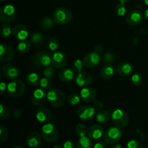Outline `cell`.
Returning <instances> with one entry per match:
<instances>
[{
    "label": "cell",
    "mask_w": 148,
    "mask_h": 148,
    "mask_svg": "<svg viewBox=\"0 0 148 148\" xmlns=\"http://www.w3.org/2000/svg\"><path fill=\"white\" fill-rule=\"evenodd\" d=\"M126 148H145V146L142 144L140 142L137 141V140H130L128 142L127 144Z\"/></svg>",
    "instance_id": "b9f144b4"
},
{
    "label": "cell",
    "mask_w": 148,
    "mask_h": 148,
    "mask_svg": "<svg viewBox=\"0 0 148 148\" xmlns=\"http://www.w3.org/2000/svg\"><path fill=\"white\" fill-rule=\"evenodd\" d=\"M9 136V132L7 127L4 125H0V143H3L7 140Z\"/></svg>",
    "instance_id": "f35d334b"
},
{
    "label": "cell",
    "mask_w": 148,
    "mask_h": 148,
    "mask_svg": "<svg viewBox=\"0 0 148 148\" xmlns=\"http://www.w3.org/2000/svg\"><path fill=\"white\" fill-rule=\"evenodd\" d=\"M7 85L5 83V82H2L0 85V90H1V94L4 93V91H7Z\"/></svg>",
    "instance_id": "7dc6e473"
},
{
    "label": "cell",
    "mask_w": 148,
    "mask_h": 148,
    "mask_svg": "<svg viewBox=\"0 0 148 148\" xmlns=\"http://www.w3.org/2000/svg\"><path fill=\"white\" fill-rule=\"evenodd\" d=\"M53 148H64V147H61V146H55V147H53Z\"/></svg>",
    "instance_id": "9f6ffc18"
},
{
    "label": "cell",
    "mask_w": 148,
    "mask_h": 148,
    "mask_svg": "<svg viewBox=\"0 0 148 148\" xmlns=\"http://www.w3.org/2000/svg\"><path fill=\"white\" fill-rule=\"evenodd\" d=\"M25 91V85L21 79H13L7 85V92L12 98H19Z\"/></svg>",
    "instance_id": "277c9868"
},
{
    "label": "cell",
    "mask_w": 148,
    "mask_h": 148,
    "mask_svg": "<svg viewBox=\"0 0 148 148\" xmlns=\"http://www.w3.org/2000/svg\"><path fill=\"white\" fill-rule=\"evenodd\" d=\"M52 18L56 24L67 25L72 22L73 15L69 9L66 7H58L53 12Z\"/></svg>",
    "instance_id": "6da1fadb"
},
{
    "label": "cell",
    "mask_w": 148,
    "mask_h": 148,
    "mask_svg": "<svg viewBox=\"0 0 148 148\" xmlns=\"http://www.w3.org/2000/svg\"><path fill=\"white\" fill-rule=\"evenodd\" d=\"M66 55L62 51H55L52 55V65L53 67L62 69L66 65Z\"/></svg>",
    "instance_id": "ac0fdd59"
},
{
    "label": "cell",
    "mask_w": 148,
    "mask_h": 148,
    "mask_svg": "<svg viewBox=\"0 0 148 148\" xmlns=\"http://www.w3.org/2000/svg\"><path fill=\"white\" fill-rule=\"evenodd\" d=\"M39 85H40L41 89L44 90L45 91H49L50 90H51L52 86H53V81L51 80V78L43 77V78L40 79Z\"/></svg>",
    "instance_id": "4dcf8cb0"
},
{
    "label": "cell",
    "mask_w": 148,
    "mask_h": 148,
    "mask_svg": "<svg viewBox=\"0 0 148 148\" xmlns=\"http://www.w3.org/2000/svg\"><path fill=\"white\" fill-rule=\"evenodd\" d=\"M134 71V66L127 62H121L116 67V72L121 77H128L133 74Z\"/></svg>",
    "instance_id": "9a60e30c"
},
{
    "label": "cell",
    "mask_w": 148,
    "mask_h": 148,
    "mask_svg": "<svg viewBox=\"0 0 148 148\" xmlns=\"http://www.w3.org/2000/svg\"><path fill=\"white\" fill-rule=\"evenodd\" d=\"M1 1H6V0H1Z\"/></svg>",
    "instance_id": "680465c9"
},
{
    "label": "cell",
    "mask_w": 148,
    "mask_h": 148,
    "mask_svg": "<svg viewBox=\"0 0 148 148\" xmlns=\"http://www.w3.org/2000/svg\"><path fill=\"white\" fill-rule=\"evenodd\" d=\"M79 96H80L81 100L83 101L84 102L90 103L95 100V97H96V92H95V90L92 88L85 87L80 90Z\"/></svg>",
    "instance_id": "d6986e66"
},
{
    "label": "cell",
    "mask_w": 148,
    "mask_h": 148,
    "mask_svg": "<svg viewBox=\"0 0 148 148\" xmlns=\"http://www.w3.org/2000/svg\"><path fill=\"white\" fill-rule=\"evenodd\" d=\"M80 96L77 93H72L67 97V103L70 105L75 106L77 105L80 101Z\"/></svg>",
    "instance_id": "8d00e7d4"
},
{
    "label": "cell",
    "mask_w": 148,
    "mask_h": 148,
    "mask_svg": "<svg viewBox=\"0 0 148 148\" xmlns=\"http://www.w3.org/2000/svg\"><path fill=\"white\" fill-rule=\"evenodd\" d=\"M92 139L89 137H82L79 139L77 143V148H93Z\"/></svg>",
    "instance_id": "484cf974"
},
{
    "label": "cell",
    "mask_w": 148,
    "mask_h": 148,
    "mask_svg": "<svg viewBox=\"0 0 148 148\" xmlns=\"http://www.w3.org/2000/svg\"><path fill=\"white\" fill-rule=\"evenodd\" d=\"M10 110L8 107L4 104H0V119L1 121L7 119L10 116Z\"/></svg>",
    "instance_id": "e575fe53"
},
{
    "label": "cell",
    "mask_w": 148,
    "mask_h": 148,
    "mask_svg": "<svg viewBox=\"0 0 148 148\" xmlns=\"http://www.w3.org/2000/svg\"><path fill=\"white\" fill-rule=\"evenodd\" d=\"M100 61H101L100 53H97L94 51L87 53L83 58L84 66L88 68L95 67L100 63Z\"/></svg>",
    "instance_id": "7c38bea8"
},
{
    "label": "cell",
    "mask_w": 148,
    "mask_h": 148,
    "mask_svg": "<svg viewBox=\"0 0 148 148\" xmlns=\"http://www.w3.org/2000/svg\"><path fill=\"white\" fill-rule=\"evenodd\" d=\"M122 138V132L118 127L108 128L103 134V140L106 144L115 145Z\"/></svg>",
    "instance_id": "5b68a950"
},
{
    "label": "cell",
    "mask_w": 148,
    "mask_h": 148,
    "mask_svg": "<svg viewBox=\"0 0 148 148\" xmlns=\"http://www.w3.org/2000/svg\"><path fill=\"white\" fill-rule=\"evenodd\" d=\"M12 35L16 39L25 40L29 36V30L23 25H16L12 28Z\"/></svg>",
    "instance_id": "e0dca14e"
},
{
    "label": "cell",
    "mask_w": 148,
    "mask_h": 148,
    "mask_svg": "<svg viewBox=\"0 0 148 148\" xmlns=\"http://www.w3.org/2000/svg\"><path fill=\"white\" fill-rule=\"evenodd\" d=\"M40 135L46 142L50 143H56L59 139V132L53 124L46 123L42 127Z\"/></svg>",
    "instance_id": "7a4b0ae2"
},
{
    "label": "cell",
    "mask_w": 148,
    "mask_h": 148,
    "mask_svg": "<svg viewBox=\"0 0 148 148\" xmlns=\"http://www.w3.org/2000/svg\"><path fill=\"white\" fill-rule=\"evenodd\" d=\"M111 120L113 123L119 128H124L129 124V116L125 111L121 109H116L111 114Z\"/></svg>",
    "instance_id": "52a82bcc"
},
{
    "label": "cell",
    "mask_w": 148,
    "mask_h": 148,
    "mask_svg": "<svg viewBox=\"0 0 148 148\" xmlns=\"http://www.w3.org/2000/svg\"><path fill=\"white\" fill-rule=\"evenodd\" d=\"M104 103L101 101H97L92 105V107L95 108V111H100L102 110V108H103Z\"/></svg>",
    "instance_id": "ee69618b"
},
{
    "label": "cell",
    "mask_w": 148,
    "mask_h": 148,
    "mask_svg": "<svg viewBox=\"0 0 148 148\" xmlns=\"http://www.w3.org/2000/svg\"><path fill=\"white\" fill-rule=\"evenodd\" d=\"M144 1H145V4L148 6V0H144Z\"/></svg>",
    "instance_id": "6f0895ef"
},
{
    "label": "cell",
    "mask_w": 148,
    "mask_h": 148,
    "mask_svg": "<svg viewBox=\"0 0 148 148\" xmlns=\"http://www.w3.org/2000/svg\"><path fill=\"white\" fill-rule=\"evenodd\" d=\"M143 13L140 10H134L126 14V22L131 26H137L143 21Z\"/></svg>",
    "instance_id": "9c48e42d"
},
{
    "label": "cell",
    "mask_w": 148,
    "mask_h": 148,
    "mask_svg": "<svg viewBox=\"0 0 148 148\" xmlns=\"http://www.w3.org/2000/svg\"><path fill=\"white\" fill-rule=\"evenodd\" d=\"M31 44V42L28 41V40H21V41L17 44V51L21 53H27V52L30 50Z\"/></svg>",
    "instance_id": "f546056e"
},
{
    "label": "cell",
    "mask_w": 148,
    "mask_h": 148,
    "mask_svg": "<svg viewBox=\"0 0 148 148\" xmlns=\"http://www.w3.org/2000/svg\"><path fill=\"white\" fill-rule=\"evenodd\" d=\"M54 23L53 18H51L49 17H44L40 20V26L43 30H50L53 28Z\"/></svg>",
    "instance_id": "f1b7e54d"
},
{
    "label": "cell",
    "mask_w": 148,
    "mask_h": 148,
    "mask_svg": "<svg viewBox=\"0 0 148 148\" xmlns=\"http://www.w3.org/2000/svg\"><path fill=\"white\" fill-rule=\"evenodd\" d=\"M119 1V3H122V4H127L128 3L130 0H118Z\"/></svg>",
    "instance_id": "816d5d0a"
},
{
    "label": "cell",
    "mask_w": 148,
    "mask_h": 148,
    "mask_svg": "<svg viewBox=\"0 0 148 148\" xmlns=\"http://www.w3.org/2000/svg\"><path fill=\"white\" fill-rule=\"evenodd\" d=\"M1 71L3 75L10 79H15L19 76L18 69L12 64L7 63L3 65Z\"/></svg>",
    "instance_id": "5bb4252c"
},
{
    "label": "cell",
    "mask_w": 148,
    "mask_h": 148,
    "mask_svg": "<svg viewBox=\"0 0 148 148\" xmlns=\"http://www.w3.org/2000/svg\"><path fill=\"white\" fill-rule=\"evenodd\" d=\"M95 119L97 122L100 124H106L109 121L110 119H111V115L107 111H100L97 113Z\"/></svg>",
    "instance_id": "4316f807"
},
{
    "label": "cell",
    "mask_w": 148,
    "mask_h": 148,
    "mask_svg": "<svg viewBox=\"0 0 148 148\" xmlns=\"http://www.w3.org/2000/svg\"><path fill=\"white\" fill-rule=\"evenodd\" d=\"M116 60V56L114 53L110 51H106L104 52V53L102 56V61L104 63L106 64H112Z\"/></svg>",
    "instance_id": "d6a6232c"
},
{
    "label": "cell",
    "mask_w": 148,
    "mask_h": 148,
    "mask_svg": "<svg viewBox=\"0 0 148 148\" xmlns=\"http://www.w3.org/2000/svg\"><path fill=\"white\" fill-rule=\"evenodd\" d=\"M115 12L117 15L120 16V17L125 15L127 14V8H126L124 4L119 3V4H117L115 8Z\"/></svg>",
    "instance_id": "60d3db41"
},
{
    "label": "cell",
    "mask_w": 148,
    "mask_h": 148,
    "mask_svg": "<svg viewBox=\"0 0 148 148\" xmlns=\"http://www.w3.org/2000/svg\"><path fill=\"white\" fill-rule=\"evenodd\" d=\"M14 57V51L11 46L7 44H1L0 46V62L2 63L9 62Z\"/></svg>",
    "instance_id": "8fae6325"
},
{
    "label": "cell",
    "mask_w": 148,
    "mask_h": 148,
    "mask_svg": "<svg viewBox=\"0 0 148 148\" xmlns=\"http://www.w3.org/2000/svg\"><path fill=\"white\" fill-rule=\"evenodd\" d=\"M21 114H22V112L20 109L15 110V111H14V113H13V116H14V118H16V119L20 118V116H21Z\"/></svg>",
    "instance_id": "c3c4849f"
},
{
    "label": "cell",
    "mask_w": 148,
    "mask_h": 148,
    "mask_svg": "<svg viewBox=\"0 0 148 148\" xmlns=\"http://www.w3.org/2000/svg\"><path fill=\"white\" fill-rule=\"evenodd\" d=\"M115 72L114 66L111 64H106L101 69V76L103 79H108L113 77Z\"/></svg>",
    "instance_id": "cb8c5ba5"
},
{
    "label": "cell",
    "mask_w": 148,
    "mask_h": 148,
    "mask_svg": "<svg viewBox=\"0 0 148 148\" xmlns=\"http://www.w3.org/2000/svg\"><path fill=\"white\" fill-rule=\"evenodd\" d=\"M26 82L29 84L30 85H37L38 84L40 83V77L35 72H30L26 75Z\"/></svg>",
    "instance_id": "83f0119b"
},
{
    "label": "cell",
    "mask_w": 148,
    "mask_h": 148,
    "mask_svg": "<svg viewBox=\"0 0 148 148\" xmlns=\"http://www.w3.org/2000/svg\"><path fill=\"white\" fill-rule=\"evenodd\" d=\"M12 33V29L7 23H4L0 27V34L2 37L7 38Z\"/></svg>",
    "instance_id": "d590c367"
},
{
    "label": "cell",
    "mask_w": 148,
    "mask_h": 148,
    "mask_svg": "<svg viewBox=\"0 0 148 148\" xmlns=\"http://www.w3.org/2000/svg\"><path fill=\"white\" fill-rule=\"evenodd\" d=\"M95 113V108L92 106H90L88 105H84L79 107L77 111L78 117L80 119L84 121H88L92 119L94 116V114Z\"/></svg>",
    "instance_id": "4fadbf2b"
},
{
    "label": "cell",
    "mask_w": 148,
    "mask_h": 148,
    "mask_svg": "<svg viewBox=\"0 0 148 148\" xmlns=\"http://www.w3.org/2000/svg\"><path fill=\"white\" fill-rule=\"evenodd\" d=\"M110 148H123L122 147H121V145H113V146H111V147Z\"/></svg>",
    "instance_id": "db71d44e"
},
{
    "label": "cell",
    "mask_w": 148,
    "mask_h": 148,
    "mask_svg": "<svg viewBox=\"0 0 148 148\" xmlns=\"http://www.w3.org/2000/svg\"><path fill=\"white\" fill-rule=\"evenodd\" d=\"M32 61L36 66L46 67L52 64V55L49 52H37L33 56Z\"/></svg>",
    "instance_id": "ba28073f"
},
{
    "label": "cell",
    "mask_w": 148,
    "mask_h": 148,
    "mask_svg": "<svg viewBox=\"0 0 148 148\" xmlns=\"http://www.w3.org/2000/svg\"><path fill=\"white\" fill-rule=\"evenodd\" d=\"M103 51V48L101 45H97L95 48H94V51L97 52L98 53H101Z\"/></svg>",
    "instance_id": "681fc988"
},
{
    "label": "cell",
    "mask_w": 148,
    "mask_h": 148,
    "mask_svg": "<svg viewBox=\"0 0 148 148\" xmlns=\"http://www.w3.org/2000/svg\"><path fill=\"white\" fill-rule=\"evenodd\" d=\"M132 82L135 86L139 87L142 85L143 82V78L140 73H135L132 76Z\"/></svg>",
    "instance_id": "ab89813d"
},
{
    "label": "cell",
    "mask_w": 148,
    "mask_h": 148,
    "mask_svg": "<svg viewBox=\"0 0 148 148\" xmlns=\"http://www.w3.org/2000/svg\"><path fill=\"white\" fill-rule=\"evenodd\" d=\"M145 19L147 20H148V8L147 9V10H145Z\"/></svg>",
    "instance_id": "f907efd6"
},
{
    "label": "cell",
    "mask_w": 148,
    "mask_h": 148,
    "mask_svg": "<svg viewBox=\"0 0 148 148\" xmlns=\"http://www.w3.org/2000/svg\"><path fill=\"white\" fill-rule=\"evenodd\" d=\"M53 66L50 65V66H48L46 67H45V69L43 71V76L49 78L53 77V75H54V69H53Z\"/></svg>",
    "instance_id": "7bdbcfd3"
},
{
    "label": "cell",
    "mask_w": 148,
    "mask_h": 148,
    "mask_svg": "<svg viewBox=\"0 0 148 148\" xmlns=\"http://www.w3.org/2000/svg\"><path fill=\"white\" fill-rule=\"evenodd\" d=\"M36 119L40 123H47L51 119V113L46 107L40 106L36 111Z\"/></svg>",
    "instance_id": "7402d4cb"
},
{
    "label": "cell",
    "mask_w": 148,
    "mask_h": 148,
    "mask_svg": "<svg viewBox=\"0 0 148 148\" xmlns=\"http://www.w3.org/2000/svg\"><path fill=\"white\" fill-rule=\"evenodd\" d=\"M103 127L100 124H94L88 128V135L92 140H98L103 135Z\"/></svg>",
    "instance_id": "ffe728a7"
},
{
    "label": "cell",
    "mask_w": 148,
    "mask_h": 148,
    "mask_svg": "<svg viewBox=\"0 0 148 148\" xmlns=\"http://www.w3.org/2000/svg\"><path fill=\"white\" fill-rule=\"evenodd\" d=\"M41 135H40L37 132H32L27 135L26 139L27 145L32 148L38 147L41 143Z\"/></svg>",
    "instance_id": "44dd1931"
},
{
    "label": "cell",
    "mask_w": 148,
    "mask_h": 148,
    "mask_svg": "<svg viewBox=\"0 0 148 148\" xmlns=\"http://www.w3.org/2000/svg\"><path fill=\"white\" fill-rule=\"evenodd\" d=\"M75 132L79 137H85L88 132V129L85 124L79 123L75 127Z\"/></svg>",
    "instance_id": "836d02e7"
},
{
    "label": "cell",
    "mask_w": 148,
    "mask_h": 148,
    "mask_svg": "<svg viewBox=\"0 0 148 148\" xmlns=\"http://www.w3.org/2000/svg\"><path fill=\"white\" fill-rule=\"evenodd\" d=\"M64 148H77V145H75V143L70 140H67L64 143Z\"/></svg>",
    "instance_id": "f6af8a7d"
},
{
    "label": "cell",
    "mask_w": 148,
    "mask_h": 148,
    "mask_svg": "<svg viewBox=\"0 0 148 148\" xmlns=\"http://www.w3.org/2000/svg\"><path fill=\"white\" fill-rule=\"evenodd\" d=\"M13 148H26V147L23 145H17V146H14Z\"/></svg>",
    "instance_id": "11a10c76"
},
{
    "label": "cell",
    "mask_w": 148,
    "mask_h": 148,
    "mask_svg": "<svg viewBox=\"0 0 148 148\" xmlns=\"http://www.w3.org/2000/svg\"><path fill=\"white\" fill-rule=\"evenodd\" d=\"M139 43V40L137 38H135L133 39V43H134V45H137V43Z\"/></svg>",
    "instance_id": "f5cc1de1"
},
{
    "label": "cell",
    "mask_w": 148,
    "mask_h": 148,
    "mask_svg": "<svg viewBox=\"0 0 148 148\" xmlns=\"http://www.w3.org/2000/svg\"><path fill=\"white\" fill-rule=\"evenodd\" d=\"M92 77L86 72H79L75 77V82L79 87L85 88L92 83Z\"/></svg>",
    "instance_id": "2e32d148"
},
{
    "label": "cell",
    "mask_w": 148,
    "mask_h": 148,
    "mask_svg": "<svg viewBox=\"0 0 148 148\" xmlns=\"http://www.w3.org/2000/svg\"><path fill=\"white\" fill-rule=\"evenodd\" d=\"M58 77L62 82H69L75 78V71L69 68H64L58 74Z\"/></svg>",
    "instance_id": "603a6c76"
},
{
    "label": "cell",
    "mask_w": 148,
    "mask_h": 148,
    "mask_svg": "<svg viewBox=\"0 0 148 148\" xmlns=\"http://www.w3.org/2000/svg\"><path fill=\"white\" fill-rule=\"evenodd\" d=\"M30 39H31L32 44H33L34 46H40L44 43L46 38L43 33L38 31H36L32 33Z\"/></svg>",
    "instance_id": "d4e9b609"
},
{
    "label": "cell",
    "mask_w": 148,
    "mask_h": 148,
    "mask_svg": "<svg viewBox=\"0 0 148 148\" xmlns=\"http://www.w3.org/2000/svg\"><path fill=\"white\" fill-rule=\"evenodd\" d=\"M30 100L33 105L40 106L43 105L47 101V93L44 90L41 88L36 89L33 91L30 97Z\"/></svg>",
    "instance_id": "30bf717a"
},
{
    "label": "cell",
    "mask_w": 148,
    "mask_h": 148,
    "mask_svg": "<svg viewBox=\"0 0 148 148\" xmlns=\"http://www.w3.org/2000/svg\"><path fill=\"white\" fill-rule=\"evenodd\" d=\"M47 101L53 108H60L64 104L65 95L59 89H51L47 92Z\"/></svg>",
    "instance_id": "3957f363"
},
{
    "label": "cell",
    "mask_w": 148,
    "mask_h": 148,
    "mask_svg": "<svg viewBox=\"0 0 148 148\" xmlns=\"http://www.w3.org/2000/svg\"><path fill=\"white\" fill-rule=\"evenodd\" d=\"M83 61H81L80 59H76L73 62L72 64V68L75 72L77 73H79V72H82V68H83Z\"/></svg>",
    "instance_id": "74e56055"
},
{
    "label": "cell",
    "mask_w": 148,
    "mask_h": 148,
    "mask_svg": "<svg viewBox=\"0 0 148 148\" xmlns=\"http://www.w3.org/2000/svg\"><path fill=\"white\" fill-rule=\"evenodd\" d=\"M93 148H107V147L103 142H98L94 145Z\"/></svg>",
    "instance_id": "bcb514c9"
},
{
    "label": "cell",
    "mask_w": 148,
    "mask_h": 148,
    "mask_svg": "<svg viewBox=\"0 0 148 148\" xmlns=\"http://www.w3.org/2000/svg\"><path fill=\"white\" fill-rule=\"evenodd\" d=\"M60 45L59 40L55 36H52L48 40V46H49V49L52 51H56L58 50Z\"/></svg>",
    "instance_id": "1f68e13d"
},
{
    "label": "cell",
    "mask_w": 148,
    "mask_h": 148,
    "mask_svg": "<svg viewBox=\"0 0 148 148\" xmlns=\"http://www.w3.org/2000/svg\"><path fill=\"white\" fill-rule=\"evenodd\" d=\"M17 11L12 4L3 5L0 9V20L3 23H10L15 19Z\"/></svg>",
    "instance_id": "8992f818"
}]
</instances>
